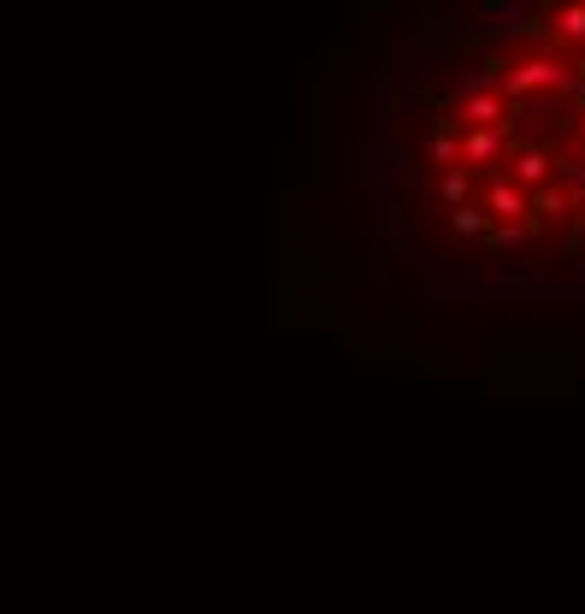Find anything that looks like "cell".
<instances>
[{
    "instance_id": "1",
    "label": "cell",
    "mask_w": 585,
    "mask_h": 614,
    "mask_svg": "<svg viewBox=\"0 0 585 614\" xmlns=\"http://www.w3.org/2000/svg\"><path fill=\"white\" fill-rule=\"evenodd\" d=\"M379 119L414 260L585 254V0H491L420 24Z\"/></svg>"
}]
</instances>
